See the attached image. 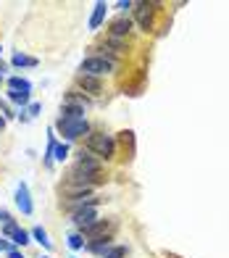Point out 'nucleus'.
<instances>
[{
    "mask_svg": "<svg viewBox=\"0 0 229 258\" xmlns=\"http://www.w3.org/2000/svg\"><path fill=\"white\" fill-rule=\"evenodd\" d=\"M56 129L61 132L63 140H77V137L90 132V124L85 116H61L56 122Z\"/></svg>",
    "mask_w": 229,
    "mask_h": 258,
    "instance_id": "f257e3e1",
    "label": "nucleus"
},
{
    "mask_svg": "<svg viewBox=\"0 0 229 258\" xmlns=\"http://www.w3.org/2000/svg\"><path fill=\"white\" fill-rule=\"evenodd\" d=\"M87 150L95 153V155H100V158H114V153H116V140H114L111 134H103V132L90 134V137H87Z\"/></svg>",
    "mask_w": 229,
    "mask_h": 258,
    "instance_id": "f03ea898",
    "label": "nucleus"
},
{
    "mask_svg": "<svg viewBox=\"0 0 229 258\" xmlns=\"http://www.w3.org/2000/svg\"><path fill=\"white\" fill-rule=\"evenodd\" d=\"M114 58H106V55H93V58H85L82 61V66H79V71L82 74H87V77H103V74H108V71H114Z\"/></svg>",
    "mask_w": 229,
    "mask_h": 258,
    "instance_id": "7ed1b4c3",
    "label": "nucleus"
},
{
    "mask_svg": "<svg viewBox=\"0 0 229 258\" xmlns=\"http://www.w3.org/2000/svg\"><path fill=\"white\" fill-rule=\"evenodd\" d=\"M16 206L24 216H29L34 206H32V195H29V187H26V182H19V187H16Z\"/></svg>",
    "mask_w": 229,
    "mask_h": 258,
    "instance_id": "20e7f679",
    "label": "nucleus"
},
{
    "mask_svg": "<svg viewBox=\"0 0 229 258\" xmlns=\"http://www.w3.org/2000/svg\"><path fill=\"white\" fill-rule=\"evenodd\" d=\"M93 224H98V211L95 208H82L74 214V227L82 229V232H87Z\"/></svg>",
    "mask_w": 229,
    "mask_h": 258,
    "instance_id": "39448f33",
    "label": "nucleus"
},
{
    "mask_svg": "<svg viewBox=\"0 0 229 258\" xmlns=\"http://www.w3.org/2000/svg\"><path fill=\"white\" fill-rule=\"evenodd\" d=\"M98 200H100V198H93V195H79V198H71V200L66 203V206L77 214V211H82V208H95V206H98Z\"/></svg>",
    "mask_w": 229,
    "mask_h": 258,
    "instance_id": "423d86ee",
    "label": "nucleus"
},
{
    "mask_svg": "<svg viewBox=\"0 0 229 258\" xmlns=\"http://www.w3.org/2000/svg\"><path fill=\"white\" fill-rule=\"evenodd\" d=\"M137 24H140L145 32L150 29V24H153V5L140 3V8H137Z\"/></svg>",
    "mask_w": 229,
    "mask_h": 258,
    "instance_id": "0eeeda50",
    "label": "nucleus"
},
{
    "mask_svg": "<svg viewBox=\"0 0 229 258\" xmlns=\"http://www.w3.org/2000/svg\"><path fill=\"white\" fill-rule=\"evenodd\" d=\"M63 106H66V108H79V111H85V108H90V100H87L85 95H79V92H69L66 100H63Z\"/></svg>",
    "mask_w": 229,
    "mask_h": 258,
    "instance_id": "6e6552de",
    "label": "nucleus"
},
{
    "mask_svg": "<svg viewBox=\"0 0 229 258\" xmlns=\"http://www.w3.org/2000/svg\"><path fill=\"white\" fill-rule=\"evenodd\" d=\"M106 13H108V5L106 3H95V11H93V16H90V29H100Z\"/></svg>",
    "mask_w": 229,
    "mask_h": 258,
    "instance_id": "1a4fd4ad",
    "label": "nucleus"
},
{
    "mask_svg": "<svg viewBox=\"0 0 229 258\" xmlns=\"http://www.w3.org/2000/svg\"><path fill=\"white\" fill-rule=\"evenodd\" d=\"M129 26H132V21H129V18H116V21L111 24V37H121V40H124V34L126 32H129Z\"/></svg>",
    "mask_w": 229,
    "mask_h": 258,
    "instance_id": "9d476101",
    "label": "nucleus"
},
{
    "mask_svg": "<svg viewBox=\"0 0 229 258\" xmlns=\"http://www.w3.org/2000/svg\"><path fill=\"white\" fill-rule=\"evenodd\" d=\"M11 63L16 69H32V66H37V58H32V55H24V53H16Z\"/></svg>",
    "mask_w": 229,
    "mask_h": 258,
    "instance_id": "9b49d317",
    "label": "nucleus"
},
{
    "mask_svg": "<svg viewBox=\"0 0 229 258\" xmlns=\"http://www.w3.org/2000/svg\"><path fill=\"white\" fill-rule=\"evenodd\" d=\"M8 90H16V92H32V82L24 79V77H11V79H8Z\"/></svg>",
    "mask_w": 229,
    "mask_h": 258,
    "instance_id": "f8f14e48",
    "label": "nucleus"
},
{
    "mask_svg": "<svg viewBox=\"0 0 229 258\" xmlns=\"http://www.w3.org/2000/svg\"><path fill=\"white\" fill-rule=\"evenodd\" d=\"M79 85L85 87L87 92H100V90H103L100 79H98V77H87V74H79Z\"/></svg>",
    "mask_w": 229,
    "mask_h": 258,
    "instance_id": "ddd939ff",
    "label": "nucleus"
},
{
    "mask_svg": "<svg viewBox=\"0 0 229 258\" xmlns=\"http://www.w3.org/2000/svg\"><path fill=\"white\" fill-rule=\"evenodd\" d=\"M8 100L16 106H29V92H16V90H8Z\"/></svg>",
    "mask_w": 229,
    "mask_h": 258,
    "instance_id": "4468645a",
    "label": "nucleus"
},
{
    "mask_svg": "<svg viewBox=\"0 0 229 258\" xmlns=\"http://www.w3.org/2000/svg\"><path fill=\"white\" fill-rule=\"evenodd\" d=\"M32 237L37 240V243H40V245L45 248V251H50V248H53V243L48 240V232H45L42 227H34V229H32Z\"/></svg>",
    "mask_w": 229,
    "mask_h": 258,
    "instance_id": "2eb2a0df",
    "label": "nucleus"
},
{
    "mask_svg": "<svg viewBox=\"0 0 229 258\" xmlns=\"http://www.w3.org/2000/svg\"><path fill=\"white\" fill-rule=\"evenodd\" d=\"M11 243L19 245V248L29 245V243H32V240H29V232H24V229H13V232H11Z\"/></svg>",
    "mask_w": 229,
    "mask_h": 258,
    "instance_id": "dca6fc26",
    "label": "nucleus"
},
{
    "mask_svg": "<svg viewBox=\"0 0 229 258\" xmlns=\"http://www.w3.org/2000/svg\"><path fill=\"white\" fill-rule=\"evenodd\" d=\"M69 158V142H56V147H53V161H66Z\"/></svg>",
    "mask_w": 229,
    "mask_h": 258,
    "instance_id": "f3484780",
    "label": "nucleus"
},
{
    "mask_svg": "<svg viewBox=\"0 0 229 258\" xmlns=\"http://www.w3.org/2000/svg\"><path fill=\"white\" fill-rule=\"evenodd\" d=\"M124 256H126L124 245H111V248H106V253H103V258H124Z\"/></svg>",
    "mask_w": 229,
    "mask_h": 258,
    "instance_id": "a211bd4d",
    "label": "nucleus"
},
{
    "mask_svg": "<svg viewBox=\"0 0 229 258\" xmlns=\"http://www.w3.org/2000/svg\"><path fill=\"white\" fill-rule=\"evenodd\" d=\"M69 248H71V251H79V248H85V237H82L79 232H71V235H69Z\"/></svg>",
    "mask_w": 229,
    "mask_h": 258,
    "instance_id": "6ab92c4d",
    "label": "nucleus"
},
{
    "mask_svg": "<svg viewBox=\"0 0 229 258\" xmlns=\"http://www.w3.org/2000/svg\"><path fill=\"white\" fill-rule=\"evenodd\" d=\"M103 232H106V224H103V221H98V224H93L85 235H87V237H98V235H103Z\"/></svg>",
    "mask_w": 229,
    "mask_h": 258,
    "instance_id": "aec40b11",
    "label": "nucleus"
},
{
    "mask_svg": "<svg viewBox=\"0 0 229 258\" xmlns=\"http://www.w3.org/2000/svg\"><path fill=\"white\" fill-rule=\"evenodd\" d=\"M108 45H111V48H114L116 53H121V50L126 48V42L121 40V37H108Z\"/></svg>",
    "mask_w": 229,
    "mask_h": 258,
    "instance_id": "412c9836",
    "label": "nucleus"
},
{
    "mask_svg": "<svg viewBox=\"0 0 229 258\" xmlns=\"http://www.w3.org/2000/svg\"><path fill=\"white\" fill-rule=\"evenodd\" d=\"M40 111H42V106H40V103H29V106H26V116L32 119V116H37Z\"/></svg>",
    "mask_w": 229,
    "mask_h": 258,
    "instance_id": "4be33fe9",
    "label": "nucleus"
},
{
    "mask_svg": "<svg viewBox=\"0 0 229 258\" xmlns=\"http://www.w3.org/2000/svg\"><path fill=\"white\" fill-rule=\"evenodd\" d=\"M11 221H13V219H11V214H8L5 208H0V224L5 227V224H11Z\"/></svg>",
    "mask_w": 229,
    "mask_h": 258,
    "instance_id": "5701e85b",
    "label": "nucleus"
},
{
    "mask_svg": "<svg viewBox=\"0 0 229 258\" xmlns=\"http://www.w3.org/2000/svg\"><path fill=\"white\" fill-rule=\"evenodd\" d=\"M13 248H11V243H8L5 237H0V253H11Z\"/></svg>",
    "mask_w": 229,
    "mask_h": 258,
    "instance_id": "b1692460",
    "label": "nucleus"
},
{
    "mask_svg": "<svg viewBox=\"0 0 229 258\" xmlns=\"http://www.w3.org/2000/svg\"><path fill=\"white\" fill-rule=\"evenodd\" d=\"M116 8H121V11H129V8H134V3H129V0H126V3H116Z\"/></svg>",
    "mask_w": 229,
    "mask_h": 258,
    "instance_id": "393cba45",
    "label": "nucleus"
},
{
    "mask_svg": "<svg viewBox=\"0 0 229 258\" xmlns=\"http://www.w3.org/2000/svg\"><path fill=\"white\" fill-rule=\"evenodd\" d=\"M8 258H24V256H21L19 251H11V253H8Z\"/></svg>",
    "mask_w": 229,
    "mask_h": 258,
    "instance_id": "a878e982",
    "label": "nucleus"
},
{
    "mask_svg": "<svg viewBox=\"0 0 229 258\" xmlns=\"http://www.w3.org/2000/svg\"><path fill=\"white\" fill-rule=\"evenodd\" d=\"M3 71H5V63L0 61V82H3Z\"/></svg>",
    "mask_w": 229,
    "mask_h": 258,
    "instance_id": "bb28decb",
    "label": "nucleus"
},
{
    "mask_svg": "<svg viewBox=\"0 0 229 258\" xmlns=\"http://www.w3.org/2000/svg\"><path fill=\"white\" fill-rule=\"evenodd\" d=\"M5 127V119H0V129H3Z\"/></svg>",
    "mask_w": 229,
    "mask_h": 258,
    "instance_id": "cd10ccee",
    "label": "nucleus"
},
{
    "mask_svg": "<svg viewBox=\"0 0 229 258\" xmlns=\"http://www.w3.org/2000/svg\"><path fill=\"white\" fill-rule=\"evenodd\" d=\"M40 258H50V256H40Z\"/></svg>",
    "mask_w": 229,
    "mask_h": 258,
    "instance_id": "c85d7f7f",
    "label": "nucleus"
},
{
    "mask_svg": "<svg viewBox=\"0 0 229 258\" xmlns=\"http://www.w3.org/2000/svg\"><path fill=\"white\" fill-rule=\"evenodd\" d=\"M0 53H3V48H0Z\"/></svg>",
    "mask_w": 229,
    "mask_h": 258,
    "instance_id": "c756f323",
    "label": "nucleus"
}]
</instances>
